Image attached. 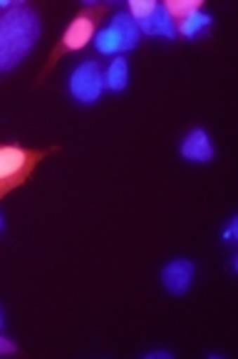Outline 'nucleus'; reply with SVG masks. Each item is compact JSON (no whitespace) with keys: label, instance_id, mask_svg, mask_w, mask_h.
<instances>
[{"label":"nucleus","instance_id":"1","mask_svg":"<svg viewBox=\"0 0 238 359\" xmlns=\"http://www.w3.org/2000/svg\"><path fill=\"white\" fill-rule=\"evenodd\" d=\"M40 37V18L25 6H13L0 15V72L13 69Z\"/></svg>","mask_w":238,"mask_h":359},{"label":"nucleus","instance_id":"2","mask_svg":"<svg viewBox=\"0 0 238 359\" xmlns=\"http://www.w3.org/2000/svg\"><path fill=\"white\" fill-rule=\"evenodd\" d=\"M45 154L48 151H32V149L13 147V144L0 147V198L25 184Z\"/></svg>","mask_w":238,"mask_h":359},{"label":"nucleus","instance_id":"3","mask_svg":"<svg viewBox=\"0 0 238 359\" xmlns=\"http://www.w3.org/2000/svg\"><path fill=\"white\" fill-rule=\"evenodd\" d=\"M105 8H92V11H85L79 13L72 22L67 25L65 35L60 37V43L55 45L53 55H50V62H48V69H53V65L58 62L60 55H67V53H77L82 50L87 43H90L92 37H95V30H97V18L102 15Z\"/></svg>","mask_w":238,"mask_h":359},{"label":"nucleus","instance_id":"4","mask_svg":"<svg viewBox=\"0 0 238 359\" xmlns=\"http://www.w3.org/2000/svg\"><path fill=\"white\" fill-rule=\"evenodd\" d=\"M70 95L79 104H95L105 92V72H102L100 62L95 60H85L70 74Z\"/></svg>","mask_w":238,"mask_h":359},{"label":"nucleus","instance_id":"5","mask_svg":"<svg viewBox=\"0 0 238 359\" xmlns=\"http://www.w3.org/2000/svg\"><path fill=\"white\" fill-rule=\"evenodd\" d=\"M191 280H194V263L189 258H176L164 265L161 270V285L171 292V295H184L189 290Z\"/></svg>","mask_w":238,"mask_h":359},{"label":"nucleus","instance_id":"6","mask_svg":"<svg viewBox=\"0 0 238 359\" xmlns=\"http://www.w3.org/2000/svg\"><path fill=\"white\" fill-rule=\"evenodd\" d=\"M179 151L186 161H194V164H206L213 158L211 139H209V134L204 129H191L184 137V142H181Z\"/></svg>","mask_w":238,"mask_h":359},{"label":"nucleus","instance_id":"7","mask_svg":"<svg viewBox=\"0 0 238 359\" xmlns=\"http://www.w3.org/2000/svg\"><path fill=\"white\" fill-rule=\"evenodd\" d=\"M137 27H139V32H144V35H161V37H169V40L176 37V22L169 18V13L164 11V6L154 8L152 15L139 20Z\"/></svg>","mask_w":238,"mask_h":359},{"label":"nucleus","instance_id":"8","mask_svg":"<svg viewBox=\"0 0 238 359\" xmlns=\"http://www.w3.org/2000/svg\"><path fill=\"white\" fill-rule=\"evenodd\" d=\"M112 30L117 32V37H119V53H127V50H134L139 45V27L137 22H134V18L129 15V13H117L114 18H112Z\"/></svg>","mask_w":238,"mask_h":359},{"label":"nucleus","instance_id":"9","mask_svg":"<svg viewBox=\"0 0 238 359\" xmlns=\"http://www.w3.org/2000/svg\"><path fill=\"white\" fill-rule=\"evenodd\" d=\"M129 82V65L124 57H114L105 69V90L122 92Z\"/></svg>","mask_w":238,"mask_h":359},{"label":"nucleus","instance_id":"10","mask_svg":"<svg viewBox=\"0 0 238 359\" xmlns=\"http://www.w3.org/2000/svg\"><path fill=\"white\" fill-rule=\"evenodd\" d=\"M211 25V15H206V13H191L189 18H184V20L176 22V35H184V37H196L199 32H204L206 27Z\"/></svg>","mask_w":238,"mask_h":359},{"label":"nucleus","instance_id":"11","mask_svg":"<svg viewBox=\"0 0 238 359\" xmlns=\"http://www.w3.org/2000/svg\"><path fill=\"white\" fill-rule=\"evenodd\" d=\"M164 11L169 13L171 20L179 22V20H184V18H189L191 13L201 11V0H166Z\"/></svg>","mask_w":238,"mask_h":359},{"label":"nucleus","instance_id":"12","mask_svg":"<svg viewBox=\"0 0 238 359\" xmlns=\"http://www.w3.org/2000/svg\"><path fill=\"white\" fill-rule=\"evenodd\" d=\"M95 48L100 50L102 55H117L119 53V37L112 27H105L95 35Z\"/></svg>","mask_w":238,"mask_h":359},{"label":"nucleus","instance_id":"13","mask_svg":"<svg viewBox=\"0 0 238 359\" xmlns=\"http://www.w3.org/2000/svg\"><path fill=\"white\" fill-rule=\"evenodd\" d=\"M157 6H159L157 0H129V15L134 18V22H139L147 15H152Z\"/></svg>","mask_w":238,"mask_h":359},{"label":"nucleus","instance_id":"14","mask_svg":"<svg viewBox=\"0 0 238 359\" xmlns=\"http://www.w3.org/2000/svg\"><path fill=\"white\" fill-rule=\"evenodd\" d=\"M15 352H18L15 342H13V339H8V337H3V334H0V354H15Z\"/></svg>","mask_w":238,"mask_h":359},{"label":"nucleus","instance_id":"15","mask_svg":"<svg viewBox=\"0 0 238 359\" xmlns=\"http://www.w3.org/2000/svg\"><path fill=\"white\" fill-rule=\"evenodd\" d=\"M236 233H238V218H231V226H228V231L223 233V238H226V241H233Z\"/></svg>","mask_w":238,"mask_h":359},{"label":"nucleus","instance_id":"16","mask_svg":"<svg viewBox=\"0 0 238 359\" xmlns=\"http://www.w3.org/2000/svg\"><path fill=\"white\" fill-rule=\"evenodd\" d=\"M147 359H171V352H147Z\"/></svg>","mask_w":238,"mask_h":359},{"label":"nucleus","instance_id":"17","mask_svg":"<svg viewBox=\"0 0 238 359\" xmlns=\"http://www.w3.org/2000/svg\"><path fill=\"white\" fill-rule=\"evenodd\" d=\"M0 327H3V310H0Z\"/></svg>","mask_w":238,"mask_h":359},{"label":"nucleus","instance_id":"18","mask_svg":"<svg viewBox=\"0 0 238 359\" xmlns=\"http://www.w3.org/2000/svg\"><path fill=\"white\" fill-rule=\"evenodd\" d=\"M0 231H3V213H0Z\"/></svg>","mask_w":238,"mask_h":359}]
</instances>
